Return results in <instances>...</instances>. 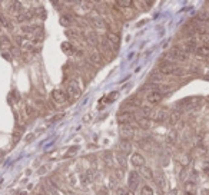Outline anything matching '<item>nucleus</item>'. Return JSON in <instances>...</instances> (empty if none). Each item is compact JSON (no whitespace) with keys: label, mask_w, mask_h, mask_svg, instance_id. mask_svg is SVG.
<instances>
[{"label":"nucleus","mask_w":209,"mask_h":195,"mask_svg":"<svg viewBox=\"0 0 209 195\" xmlns=\"http://www.w3.org/2000/svg\"><path fill=\"white\" fill-rule=\"evenodd\" d=\"M159 72L162 73V76H171V75H179L183 71H182L181 68H178L176 65H173V63L165 62V63H160Z\"/></svg>","instance_id":"1"},{"label":"nucleus","mask_w":209,"mask_h":195,"mask_svg":"<svg viewBox=\"0 0 209 195\" xmlns=\"http://www.w3.org/2000/svg\"><path fill=\"white\" fill-rule=\"evenodd\" d=\"M89 19H90V23L96 27V30H106L108 25L104 22V19L100 16V15H98L96 12H92L90 16H89Z\"/></svg>","instance_id":"2"},{"label":"nucleus","mask_w":209,"mask_h":195,"mask_svg":"<svg viewBox=\"0 0 209 195\" xmlns=\"http://www.w3.org/2000/svg\"><path fill=\"white\" fill-rule=\"evenodd\" d=\"M117 124L121 125H130L133 121L136 119V115L130 112V111H122L121 114L117 115Z\"/></svg>","instance_id":"3"},{"label":"nucleus","mask_w":209,"mask_h":195,"mask_svg":"<svg viewBox=\"0 0 209 195\" xmlns=\"http://www.w3.org/2000/svg\"><path fill=\"white\" fill-rule=\"evenodd\" d=\"M66 96L70 98V99H73V101H76L77 98L80 96V89H79L76 82H69V83H67Z\"/></svg>","instance_id":"4"},{"label":"nucleus","mask_w":209,"mask_h":195,"mask_svg":"<svg viewBox=\"0 0 209 195\" xmlns=\"http://www.w3.org/2000/svg\"><path fill=\"white\" fill-rule=\"evenodd\" d=\"M139 181H140V175L138 172H135V171L129 172V175H127V187H129V191L133 192V191L136 190L139 185Z\"/></svg>","instance_id":"5"},{"label":"nucleus","mask_w":209,"mask_h":195,"mask_svg":"<svg viewBox=\"0 0 209 195\" xmlns=\"http://www.w3.org/2000/svg\"><path fill=\"white\" fill-rule=\"evenodd\" d=\"M135 132H136V129L133 126H130V125H122L121 136L123 141H130L133 136H135Z\"/></svg>","instance_id":"6"},{"label":"nucleus","mask_w":209,"mask_h":195,"mask_svg":"<svg viewBox=\"0 0 209 195\" xmlns=\"http://www.w3.org/2000/svg\"><path fill=\"white\" fill-rule=\"evenodd\" d=\"M162 98H163V95H162V93L156 92V91H150V92L148 93L146 99H148V102L150 103V105H158V103H160Z\"/></svg>","instance_id":"7"},{"label":"nucleus","mask_w":209,"mask_h":195,"mask_svg":"<svg viewBox=\"0 0 209 195\" xmlns=\"http://www.w3.org/2000/svg\"><path fill=\"white\" fill-rule=\"evenodd\" d=\"M52 98H53V101H55L56 103H65L67 99L66 92H63L60 89H55V91L52 92Z\"/></svg>","instance_id":"8"},{"label":"nucleus","mask_w":209,"mask_h":195,"mask_svg":"<svg viewBox=\"0 0 209 195\" xmlns=\"http://www.w3.org/2000/svg\"><path fill=\"white\" fill-rule=\"evenodd\" d=\"M106 39L109 40L110 46H112V50H117L119 49V35H116V33L113 32H109L108 33V36H106Z\"/></svg>","instance_id":"9"},{"label":"nucleus","mask_w":209,"mask_h":195,"mask_svg":"<svg viewBox=\"0 0 209 195\" xmlns=\"http://www.w3.org/2000/svg\"><path fill=\"white\" fill-rule=\"evenodd\" d=\"M185 195H196V182L193 179H188L185 184Z\"/></svg>","instance_id":"10"},{"label":"nucleus","mask_w":209,"mask_h":195,"mask_svg":"<svg viewBox=\"0 0 209 195\" xmlns=\"http://www.w3.org/2000/svg\"><path fill=\"white\" fill-rule=\"evenodd\" d=\"M193 52L198 55L199 58H209V46H208V45H201V46H196V49H195Z\"/></svg>","instance_id":"11"},{"label":"nucleus","mask_w":209,"mask_h":195,"mask_svg":"<svg viewBox=\"0 0 209 195\" xmlns=\"http://www.w3.org/2000/svg\"><path fill=\"white\" fill-rule=\"evenodd\" d=\"M130 161H132V164L135 167H145V158L140 154H138V152H135L130 157Z\"/></svg>","instance_id":"12"},{"label":"nucleus","mask_w":209,"mask_h":195,"mask_svg":"<svg viewBox=\"0 0 209 195\" xmlns=\"http://www.w3.org/2000/svg\"><path fill=\"white\" fill-rule=\"evenodd\" d=\"M89 60H90V63H93V65H99L100 60H102L99 50H92V52L89 53Z\"/></svg>","instance_id":"13"},{"label":"nucleus","mask_w":209,"mask_h":195,"mask_svg":"<svg viewBox=\"0 0 209 195\" xmlns=\"http://www.w3.org/2000/svg\"><path fill=\"white\" fill-rule=\"evenodd\" d=\"M193 40L198 43V42H202V43L208 45L209 46V33H199V35H195V38H193Z\"/></svg>","instance_id":"14"},{"label":"nucleus","mask_w":209,"mask_h":195,"mask_svg":"<svg viewBox=\"0 0 209 195\" xmlns=\"http://www.w3.org/2000/svg\"><path fill=\"white\" fill-rule=\"evenodd\" d=\"M86 39H88V42L92 45V46L99 45V38H98L96 32H88V33H86Z\"/></svg>","instance_id":"15"},{"label":"nucleus","mask_w":209,"mask_h":195,"mask_svg":"<svg viewBox=\"0 0 209 195\" xmlns=\"http://www.w3.org/2000/svg\"><path fill=\"white\" fill-rule=\"evenodd\" d=\"M0 48H2V50H3V53L10 52V50H11V45H10V42H9V39L5 38V36L0 39Z\"/></svg>","instance_id":"16"},{"label":"nucleus","mask_w":209,"mask_h":195,"mask_svg":"<svg viewBox=\"0 0 209 195\" xmlns=\"http://www.w3.org/2000/svg\"><path fill=\"white\" fill-rule=\"evenodd\" d=\"M126 106H130V108H139V106H142V103L139 101L138 98H130V99H127L126 102L123 103V108H126Z\"/></svg>","instance_id":"17"},{"label":"nucleus","mask_w":209,"mask_h":195,"mask_svg":"<svg viewBox=\"0 0 209 195\" xmlns=\"http://www.w3.org/2000/svg\"><path fill=\"white\" fill-rule=\"evenodd\" d=\"M182 116V111H179V109H175V111H172L171 116H169V122H171L172 125H175L178 121L181 119Z\"/></svg>","instance_id":"18"},{"label":"nucleus","mask_w":209,"mask_h":195,"mask_svg":"<svg viewBox=\"0 0 209 195\" xmlns=\"http://www.w3.org/2000/svg\"><path fill=\"white\" fill-rule=\"evenodd\" d=\"M155 181H156V184L159 185V188L162 191L166 190V177H163V174H158Z\"/></svg>","instance_id":"19"},{"label":"nucleus","mask_w":209,"mask_h":195,"mask_svg":"<svg viewBox=\"0 0 209 195\" xmlns=\"http://www.w3.org/2000/svg\"><path fill=\"white\" fill-rule=\"evenodd\" d=\"M62 50L66 55H73L75 53V46L70 43V42H63L62 43Z\"/></svg>","instance_id":"20"},{"label":"nucleus","mask_w":209,"mask_h":195,"mask_svg":"<svg viewBox=\"0 0 209 195\" xmlns=\"http://www.w3.org/2000/svg\"><path fill=\"white\" fill-rule=\"evenodd\" d=\"M208 20H209V15L206 13V12H201V13H198V15H196V17H195V22L201 23V25L206 23Z\"/></svg>","instance_id":"21"},{"label":"nucleus","mask_w":209,"mask_h":195,"mask_svg":"<svg viewBox=\"0 0 209 195\" xmlns=\"http://www.w3.org/2000/svg\"><path fill=\"white\" fill-rule=\"evenodd\" d=\"M83 184H90V182H93L95 179V172L92 171V169H89V171H86V174H83Z\"/></svg>","instance_id":"22"},{"label":"nucleus","mask_w":209,"mask_h":195,"mask_svg":"<svg viewBox=\"0 0 209 195\" xmlns=\"http://www.w3.org/2000/svg\"><path fill=\"white\" fill-rule=\"evenodd\" d=\"M166 111L165 109H159V111H156L153 115V119L155 121H158V122H160V121H165L166 119Z\"/></svg>","instance_id":"23"},{"label":"nucleus","mask_w":209,"mask_h":195,"mask_svg":"<svg viewBox=\"0 0 209 195\" xmlns=\"http://www.w3.org/2000/svg\"><path fill=\"white\" fill-rule=\"evenodd\" d=\"M140 174H142L143 178L149 179V181H153V174H152L150 168H148V167H142V169H140Z\"/></svg>","instance_id":"24"},{"label":"nucleus","mask_w":209,"mask_h":195,"mask_svg":"<svg viewBox=\"0 0 209 195\" xmlns=\"http://www.w3.org/2000/svg\"><path fill=\"white\" fill-rule=\"evenodd\" d=\"M119 148H121L123 152H126V154H130V151H132V145H130L129 141H122Z\"/></svg>","instance_id":"25"},{"label":"nucleus","mask_w":209,"mask_h":195,"mask_svg":"<svg viewBox=\"0 0 209 195\" xmlns=\"http://www.w3.org/2000/svg\"><path fill=\"white\" fill-rule=\"evenodd\" d=\"M72 22H73V19H72L69 15H63V16L60 17V25L62 26H70L72 25Z\"/></svg>","instance_id":"26"},{"label":"nucleus","mask_w":209,"mask_h":195,"mask_svg":"<svg viewBox=\"0 0 209 195\" xmlns=\"http://www.w3.org/2000/svg\"><path fill=\"white\" fill-rule=\"evenodd\" d=\"M0 25H2V26H5V27H7V29H11V27H13L11 22L5 16V15H0Z\"/></svg>","instance_id":"27"},{"label":"nucleus","mask_w":209,"mask_h":195,"mask_svg":"<svg viewBox=\"0 0 209 195\" xmlns=\"http://www.w3.org/2000/svg\"><path fill=\"white\" fill-rule=\"evenodd\" d=\"M66 36L67 38H70L72 40H75V42H80V36H79V33L76 30H66Z\"/></svg>","instance_id":"28"},{"label":"nucleus","mask_w":209,"mask_h":195,"mask_svg":"<svg viewBox=\"0 0 209 195\" xmlns=\"http://www.w3.org/2000/svg\"><path fill=\"white\" fill-rule=\"evenodd\" d=\"M176 138H178V135H176V132H175V131H171V132L168 134L166 142H168L169 145H173V144H176Z\"/></svg>","instance_id":"29"},{"label":"nucleus","mask_w":209,"mask_h":195,"mask_svg":"<svg viewBox=\"0 0 209 195\" xmlns=\"http://www.w3.org/2000/svg\"><path fill=\"white\" fill-rule=\"evenodd\" d=\"M138 125L140 126V128H143V129H148V128H150V121L145 119V118H139V119H138Z\"/></svg>","instance_id":"30"},{"label":"nucleus","mask_w":209,"mask_h":195,"mask_svg":"<svg viewBox=\"0 0 209 195\" xmlns=\"http://www.w3.org/2000/svg\"><path fill=\"white\" fill-rule=\"evenodd\" d=\"M100 45H102V49H103V52H110L112 50V46H110V43H109V40L104 38V39H102V42H100Z\"/></svg>","instance_id":"31"},{"label":"nucleus","mask_w":209,"mask_h":195,"mask_svg":"<svg viewBox=\"0 0 209 195\" xmlns=\"http://www.w3.org/2000/svg\"><path fill=\"white\" fill-rule=\"evenodd\" d=\"M140 195H153V190L149 185H143L140 190Z\"/></svg>","instance_id":"32"},{"label":"nucleus","mask_w":209,"mask_h":195,"mask_svg":"<svg viewBox=\"0 0 209 195\" xmlns=\"http://www.w3.org/2000/svg\"><path fill=\"white\" fill-rule=\"evenodd\" d=\"M20 135H22L20 129H19V128H16V129H14V132H13V142H14V144H16V142L20 139Z\"/></svg>","instance_id":"33"},{"label":"nucleus","mask_w":209,"mask_h":195,"mask_svg":"<svg viewBox=\"0 0 209 195\" xmlns=\"http://www.w3.org/2000/svg\"><path fill=\"white\" fill-rule=\"evenodd\" d=\"M116 5L123 6V7H129V6H132L133 3H132V2H129V0H121V2H117Z\"/></svg>","instance_id":"34"},{"label":"nucleus","mask_w":209,"mask_h":195,"mask_svg":"<svg viewBox=\"0 0 209 195\" xmlns=\"http://www.w3.org/2000/svg\"><path fill=\"white\" fill-rule=\"evenodd\" d=\"M26 115H27V116H33L34 115V109L32 108V106H26Z\"/></svg>","instance_id":"35"},{"label":"nucleus","mask_w":209,"mask_h":195,"mask_svg":"<svg viewBox=\"0 0 209 195\" xmlns=\"http://www.w3.org/2000/svg\"><path fill=\"white\" fill-rule=\"evenodd\" d=\"M201 195H209V188H204L201 191Z\"/></svg>","instance_id":"36"},{"label":"nucleus","mask_w":209,"mask_h":195,"mask_svg":"<svg viewBox=\"0 0 209 195\" xmlns=\"http://www.w3.org/2000/svg\"><path fill=\"white\" fill-rule=\"evenodd\" d=\"M204 171H205V174L209 177V165H205V168H204Z\"/></svg>","instance_id":"37"},{"label":"nucleus","mask_w":209,"mask_h":195,"mask_svg":"<svg viewBox=\"0 0 209 195\" xmlns=\"http://www.w3.org/2000/svg\"><path fill=\"white\" fill-rule=\"evenodd\" d=\"M125 195H135V194H133L132 191H126V192H125Z\"/></svg>","instance_id":"38"},{"label":"nucleus","mask_w":209,"mask_h":195,"mask_svg":"<svg viewBox=\"0 0 209 195\" xmlns=\"http://www.w3.org/2000/svg\"><path fill=\"white\" fill-rule=\"evenodd\" d=\"M37 195H46V194H44V192H39Z\"/></svg>","instance_id":"39"}]
</instances>
